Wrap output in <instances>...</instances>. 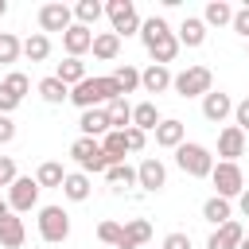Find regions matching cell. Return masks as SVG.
<instances>
[{
	"label": "cell",
	"instance_id": "obj_2",
	"mask_svg": "<svg viewBox=\"0 0 249 249\" xmlns=\"http://www.w3.org/2000/svg\"><path fill=\"white\" fill-rule=\"evenodd\" d=\"M113 97H121V89H117V82L105 74V78H86V82H78L74 89H70V101L86 113V109H105Z\"/></svg>",
	"mask_w": 249,
	"mask_h": 249
},
{
	"label": "cell",
	"instance_id": "obj_26",
	"mask_svg": "<svg viewBox=\"0 0 249 249\" xmlns=\"http://www.w3.org/2000/svg\"><path fill=\"white\" fill-rule=\"evenodd\" d=\"M54 78H58L62 86H70V89H74V86H78V82H86L89 74H86V62H82V58H66V62H58Z\"/></svg>",
	"mask_w": 249,
	"mask_h": 249
},
{
	"label": "cell",
	"instance_id": "obj_7",
	"mask_svg": "<svg viewBox=\"0 0 249 249\" xmlns=\"http://www.w3.org/2000/svg\"><path fill=\"white\" fill-rule=\"evenodd\" d=\"M105 16L113 23V31L124 39V35H140V16H136V4L132 0H109L105 4Z\"/></svg>",
	"mask_w": 249,
	"mask_h": 249
},
{
	"label": "cell",
	"instance_id": "obj_42",
	"mask_svg": "<svg viewBox=\"0 0 249 249\" xmlns=\"http://www.w3.org/2000/svg\"><path fill=\"white\" fill-rule=\"evenodd\" d=\"M16 109H19V97H16V93H8V89L0 86V113H4V117H12Z\"/></svg>",
	"mask_w": 249,
	"mask_h": 249
},
{
	"label": "cell",
	"instance_id": "obj_30",
	"mask_svg": "<svg viewBox=\"0 0 249 249\" xmlns=\"http://www.w3.org/2000/svg\"><path fill=\"white\" fill-rule=\"evenodd\" d=\"M202 23L206 27H222V23H233V8L226 0H210L206 12H202Z\"/></svg>",
	"mask_w": 249,
	"mask_h": 249
},
{
	"label": "cell",
	"instance_id": "obj_16",
	"mask_svg": "<svg viewBox=\"0 0 249 249\" xmlns=\"http://www.w3.org/2000/svg\"><path fill=\"white\" fill-rule=\"evenodd\" d=\"M241 241H245V230H241V222H226V226H218V230L210 233L206 249H241Z\"/></svg>",
	"mask_w": 249,
	"mask_h": 249
},
{
	"label": "cell",
	"instance_id": "obj_38",
	"mask_svg": "<svg viewBox=\"0 0 249 249\" xmlns=\"http://www.w3.org/2000/svg\"><path fill=\"white\" fill-rule=\"evenodd\" d=\"M0 86H4L8 93H16L19 101H23V97H27V89H31V82H27V74H19V70H12V74H8V78H4Z\"/></svg>",
	"mask_w": 249,
	"mask_h": 249
},
{
	"label": "cell",
	"instance_id": "obj_10",
	"mask_svg": "<svg viewBox=\"0 0 249 249\" xmlns=\"http://www.w3.org/2000/svg\"><path fill=\"white\" fill-rule=\"evenodd\" d=\"M39 27H43V35H47V31H62V35H66V31L74 27V8L58 4V0H54V4H43V8H39Z\"/></svg>",
	"mask_w": 249,
	"mask_h": 249
},
{
	"label": "cell",
	"instance_id": "obj_15",
	"mask_svg": "<svg viewBox=\"0 0 249 249\" xmlns=\"http://www.w3.org/2000/svg\"><path fill=\"white\" fill-rule=\"evenodd\" d=\"M78 128H82V136H89V140H101L105 132H113L105 109H86V113L78 117Z\"/></svg>",
	"mask_w": 249,
	"mask_h": 249
},
{
	"label": "cell",
	"instance_id": "obj_19",
	"mask_svg": "<svg viewBox=\"0 0 249 249\" xmlns=\"http://www.w3.org/2000/svg\"><path fill=\"white\" fill-rule=\"evenodd\" d=\"M160 109H156V101H140V105H132V128H140V132H156L160 128Z\"/></svg>",
	"mask_w": 249,
	"mask_h": 249
},
{
	"label": "cell",
	"instance_id": "obj_40",
	"mask_svg": "<svg viewBox=\"0 0 249 249\" xmlns=\"http://www.w3.org/2000/svg\"><path fill=\"white\" fill-rule=\"evenodd\" d=\"M124 140H128V152H144L148 132H140V128H124Z\"/></svg>",
	"mask_w": 249,
	"mask_h": 249
},
{
	"label": "cell",
	"instance_id": "obj_31",
	"mask_svg": "<svg viewBox=\"0 0 249 249\" xmlns=\"http://www.w3.org/2000/svg\"><path fill=\"white\" fill-rule=\"evenodd\" d=\"M109 78L117 82V89H121V97H124V93H132V89L140 86V70H136V66H128V62H117V70H113Z\"/></svg>",
	"mask_w": 249,
	"mask_h": 249
},
{
	"label": "cell",
	"instance_id": "obj_49",
	"mask_svg": "<svg viewBox=\"0 0 249 249\" xmlns=\"http://www.w3.org/2000/svg\"><path fill=\"white\" fill-rule=\"evenodd\" d=\"M241 249H249V237H245V241H241Z\"/></svg>",
	"mask_w": 249,
	"mask_h": 249
},
{
	"label": "cell",
	"instance_id": "obj_34",
	"mask_svg": "<svg viewBox=\"0 0 249 249\" xmlns=\"http://www.w3.org/2000/svg\"><path fill=\"white\" fill-rule=\"evenodd\" d=\"M101 12H105V4H97V0H78V4H74V19H78L82 27H93V23L101 19Z\"/></svg>",
	"mask_w": 249,
	"mask_h": 249
},
{
	"label": "cell",
	"instance_id": "obj_23",
	"mask_svg": "<svg viewBox=\"0 0 249 249\" xmlns=\"http://www.w3.org/2000/svg\"><path fill=\"white\" fill-rule=\"evenodd\" d=\"M89 175L86 171H66V183H62V195L70 198V202H86L89 198Z\"/></svg>",
	"mask_w": 249,
	"mask_h": 249
},
{
	"label": "cell",
	"instance_id": "obj_36",
	"mask_svg": "<svg viewBox=\"0 0 249 249\" xmlns=\"http://www.w3.org/2000/svg\"><path fill=\"white\" fill-rule=\"evenodd\" d=\"M97 237L105 241V245H113V249H121V237H124V226L121 222H97Z\"/></svg>",
	"mask_w": 249,
	"mask_h": 249
},
{
	"label": "cell",
	"instance_id": "obj_22",
	"mask_svg": "<svg viewBox=\"0 0 249 249\" xmlns=\"http://www.w3.org/2000/svg\"><path fill=\"white\" fill-rule=\"evenodd\" d=\"M117 54H121V35H117V31H97V35H93V58L113 62Z\"/></svg>",
	"mask_w": 249,
	"mask_h": 249
},
{
	"label": "cell",
	"instance_id": "obj_25",
	"mask_svg": "<svg viewBox=\"0 0 249 249\" xmlns=\"http://www.w3.org/2000/svg\"><path fill=\"white\" fill-rule=\"evenodd\" d=\"M148 237H152V226H148L144 218H132V222H124V237H121V249H140Z\"/></svg>",
	"mask_w": 249,
	"mask_h": 249
},
{
	"label": "cell",
	"instance_id": "obj_47",
	"mask_svg": "<svg viewBox=\"0 0 249 249\" xmlns=\"http://www.w3.org/2000/svg\"><path fill=\"white\" fill-rule=\"evenodd\" d=\"M4 218H12V202H8V198H0V222H4Z\"/></svg>",
	"mask_w": 249,
	"mask_h": 249
},
{
	"label": "cell",
	"instance_id": "obj_6",
	"mask_svg": "<svg viewBox=\"0 0 249 249\" xmlns=\"http://www.w3.org/2000/svg\"><path fill=\"white\" fill-rule=\"evenodd\" d=\"M39 237L51 241V245L66 241V237H70V214H66L62 206H43V210H39Z\"/></svg>",
	"mask_w": 249,
	"mask_h": 249
},
{
	"label": "cell",
	"instance_id": "obj_50",
	"mask_svg": "<svg viewBox=\"0 0 249 249\" xmlns=\"http://www.w3.org/2000/svg\"><path fill=\"white\" fill-rule=\"evenodd\" d=\"M245 54H249V47H245Z\"/></svg>",
	"mask_w": 249,
	"mask_h": 249
},
{
	"label": "cell",
	"instance_id": "obj_41",
	"mask_svg": "<svg viewBox=\"0 0 249 249\" xmlns=\"http://www.w3.org/2000/svg\"><path fill=\"white\" fill-rule=\"evenodd\" d=\"M163 249H191V233H183V230L167 233V237H163Z\"/></svg>",
	"mask_w": 249,
	"mask_h": 249
},
{
	"label": "cell",
	"instance_id": "obj_45",
	"mask_svg": "<svg viewBox=\"0 0 249 249\" xmlns=\"http://www.w3.org/2000/svg\"><path fill=\"white\" fill-rule=\"evenodd\" d=\"M12 140H16V124H12V117L0 113V144H12Z\"/></svg>",
	"mask_w": 249,
	"mask_h": 249
},
{
	"label": "cell",
	"instance_id": "obj_27",
	"mask_svg": "<svg viewBox=\"0 0 249 249\" xmlns=\"http://www.w3.org/2000/svg\"><path fill=\"white\" fill-rule=\"evenodd\" d=\"M105 113H109V124H113L117 132H124V128H132V105H128L124 97H113V101L105 105Z\"/></svg>",
	"mask_w": 249,
	"mask_h": 249
},
{
	"label": "cell",
	"instance_id": "obj_44",
	"mask_svg": "<svg viewBox=\"0 0 249 249\" xmlns=\"http://www.w3.org/2000/svg\"><path fill=\"white\" fill-rule=\"evenodd\" d=\"M233 117H237V128H241V132H249V97L233 105Z\"/></svg>",
	"mask_w": 249,
	"mask_h": 249
},
{
	"label": "cell",
	"instance_id": "obj_14",
	"mask_svg": "<svg viewBox=\"0 0 249 249\" xmlns=\"http://www.w3.org/2000/svg\"><path fill=\"white\" fill-rule=\"evenodd\" d=\"M163 183H167V167H163L156 156L140 160V167H136V187H144V191H160Z\"/></svg>",
	"mask_w": 249,
	"mask_h": 249
},
{
	"label": "cell",
	"instance_id": "obj_4",
	"mask_svg": "<svg viewBox=\"0 0 249 249\" xmlns=\"http://www.w3.org/2000/svg\"><path fill=\"white\" fill-rule=\"evenodd\" d=\"M171 89H175L179 97H206V93L214 89V74H210V66H187V70L175 74Z\"/></svg>",
	"mask_w": 249,
	"mask_h": 249
},
{
	"label": "cell",
	"instance_id": "obj_39",
	"mask_svg": "<svg viewBox=\"0 0 249 249\" xmlns=\"http://www.w3.org/2000/svg\"><path fill=\"white\" fill-rule=\"evenodd\" d=\"M19 175H16V160L12 156H0V187H12Z\"/></svg>",
	"mask_w": 249,
	"mask_h": 249
},
{
	"label": "cell",
	"instance_id": "obj_24",
	"mask_svg": "<svg viewBox=\"0 0 249 249\" xmlns=\"http://www.w3.org/2000/svg\"><path fill=\"white\" fill-rule=\"evenodd\" d=\"M23 237H27V230H23V218H4L0 222V249H19L23 245Z\"/></svg>",
	"mask_w": 249,
	"mask_h": 249
},
{
	"label": "cell",
	"instance_id": "obj_29",
	"mask_svg": "<svg viewBox=\"0 0 249 249\" xmlns=\"http://www.w3.org/2000/svg\"><path fill=\"white\" fill-rule=\"evenodd\" d=\"M35 183H39V187H62V183H66V167H62L58 160H47V163H39Z\"/></svg>",
	"mask_w": 249,
	"mask_h": 249
},
{
	"label": "cell",
	"instance_id": "obj_28",
	"mask_svg": "<svg viewBox=\"0 0 249 249\" xmlns=\"http://www.w3.org/2000/svg\"><path fill=\"white\" fill-rule=\"evenodd\" d=\"M101 148H105L109 163H124V156H128V140H124V132H117V128L101 136Z\"/></svg>",
	"mask_w": 249,
	"mask_h": 249
},
{
	"label": "cell",
	"instance_id": "obj_17",
	"mask_svg": "<svg viewBox=\"0 0 249 249\" xmlns=\"http://www.w3.org/2000/svg\"><path fill=\"white\" fill-rule=\"evenodd\" d=\"M171 82H175V74L167 70V66H148V70H140V86L148 89V93H163V89H171Z\"/></svg>",
	"mask_w": 249,
	"mask_h": 249
},
{
	"label": "cell",
	"instance_id": "obj_5",
	"mask_svg": "<svg viewBox=\"0 0 249 249\" xmlns=\"http://www.w3.org/2000/svg\"><path fill=\"white\" fill-rule=\"evenodd\" d=\"M70 156H74V163L89 175H97V171H109L113 163H109V156H105V148H101V140H89V136H78L74 144H70Z\"/></svg>",
	"mask_w": 249,
	"mask_h": 249
},
{
	"label": "cell",
	"instance_id": "obj_8",
	"mask_svg": "<svg viewBox=\"0 0 249 249\" xmlns=\"http://www.w3.org/2000/svg\"><path fill=\"white\" fill-rule=\"evenodd\" d=\"M210 183H214V191H218L222 198H237V195L245 191V175H241V167H237V163H226V160L214 163Z\"/></svg>",
	"mask_w": 249,
	"mask_h": 249
},
{
	"label": "cell",
	"instance_id": "obj_46",
	"mask_svg": "<svg viewBox=\"0 0 249 249\" xmlns=\"http://www.w3.org/2000/svg\"><path fill=\"white\" fill-rule=\"evenodd\" d=\"M237 206H241V214H245V218H249V187H245V191H241V195H237Z\"/></svg>",
	"mask_w": 249,
	"mask_h": 249
},
{
	"label": "cell",
	"instance_id": "obj_9",
	"mask_svg": "<svg viewBox=\"0 0 249 249\" xmlns=\"http://www.w3.org/2000/svg\"><path fill=\"white\" fill-rule=\"evenodd\" d=\"M39 191H43V187H39L31 175H19V179L8 187V202H12V210H16V214H27V210L39 202Z\"/></svg>",
	"mask_w": 249,
	"mask_h": 249
},
{
	"label": "cell",
	"instance_id": "obj_13",
	"mask_svg": "<svg viewBox=\"0 0 249 249\" xmlns=\"http://www.w3.org/2000/svg\"><path fill=\"white\" fill-rule=\"evenodd\" d=\"M230 113H233V97H230V93H222V89H210V93L202 97V117H206L210 124H222Z\"/></svg>",
	"mask_w": 249,
	"mask_h": 249
},
{
	"label": "cell",
	"instance_id": "obj_18",
	"mask_svg": "<svg viewBox=\"0 0 249 249\" xmlns=\"http://www.w3.org/2000/svg\"><path fill=\"white\" fill-rule=\"evenodd\" d=\"M183 136H187V124L175 121V117H163L160 128H156V144H160V148H179Z\"/></svg>",
	"mask_w": 249,
	"mask_h": 249
},
{
	"label": "cell",
	"instance_id": "obj_35",
	"mask_svg": "<svg viewBox=\"0 0 249 249\" xmlns=\"http://www.w3.org/2000/svg\"><path fill=\"white\" fill-rule=\"evenodd\" d=\"M105 179H109L117 191H121V187H132V183H136V167H128V163H113V167L105 171Z\"/></svg>",
	"mask_w": 249,
	"mask_h": 249
},
{
	"label": "cell",
	"instance_id": "obj_3",
	"mask_svg": "<svg viewBox=\"0 0 249 249\" xmlns=\"http://www.w3.org/2000/svg\"><path fill=\"white\" fill-rule=\"evenodd\" d=\"M175 163H179V171L191 175V179H210V171H214L210 148H206V144H195V140H183V144L175 148Z\"/></svg>",
	"mask_w": 249,
	"mask_h": 249
},
{
	"label": "cell",
	"instance_id": "obj_20",
	"mask_svg": "<svg viewBox=\"0 0 249 249\" xmlns=\"http://www.w3.org/2000/svg\"><path fill=\"white\" fill-rule=\"evenodd\" d=\"M202 218L218 230V226H226V222H233V210H230V198H222V195H214V198H206L202 202Z\"/></svg>",
	"mask_w": 249,
	"mask_h": 249
},
{
	"label": "cell",
	"instance_id": "obj_33",
	"mask_svg": "<svg viewBox=\"0 0 249 249\" xmlns=\"http://www.w3.org/2000/svg\"><path fill=\"white\" fill-rule=\"evenodd\" d=\"M23 54H27L31 62H43V58H51V39H47L43 31L27 35V39H23Z\"/></svg>",
	"mask_w": 249,
	"mask_h": 249
},
{
	"label": "cell",
	"instance_id": "obj_32",
	"mask_svg": "<svg viewBox=\"0 0 249 249\" xmlns=\"http://www.w3.org/2000/svg\"><path fill=\"white\" fill-rule=\"evenodd\" d=\"M39 97H43V101H51V105H62V101H70V86H62V82L51 74V78H43V82H39Z\"/></svg>",
	"mask_w": 249,
	"mask_h": 249
},
{
	"label": "cell",
	"instance_id": "obj_48",
	"mask_svg": "<svg viewBox=\"0 0 249 249\" xmlns=\"http://www.w3.org/2000/svg\"><path fill=\"white\" fill-rule=\"evenodd\" d=\"M4 12H8V0H0V16H4Z\"/></svg>",
	"mask_w": 249,
	"mask_h": 249
},
{
	"label": "cell",
	"instance_id": "obj_12",
	"mask_svg": "<svg viewBox=\"0 0 249 249\" xmlns=\"http://www.w3.org/2000/svg\"><path fill=\"white\" fill-rule=\"evenodd\" d=\"M93 27H82V23H74L66 35H62V47H66V58H82L86 51H93Z\"/></svg>",
	"mask_w": 249,
	"mask_h": 249
},
{
	"label": "cell",
	"instance_id": "obj_21",
	"mask_svg": "<svg viewBox=\"0 0 249 249\" xmlns=\"http://www.w3.org/2000/svg\"><path fill=\"white\" fill-rule=\"evenodd\" d=\"M175 35H179V47H202V43H206V23L195 19V16H187Z\"/></svg>",
	"mask_w": 249,
	"mask_h": 249
},
{
	"label": "cell",
	"instance_id": "obj_1",
	"mask_svg": "<svg viewBox=\"0 0 249 249\" xmlns=\"http://www.w3.org/2000/svg\"><path fill=\"white\" fill-rule=\"evenodd\" d=\"M140 43H144V51L152 54L156 66H167V62H175V54H179V35L167 27L163 16H152V19L140 23Z\"/></svg>",
	"mask_w": 249,
	"mask_h": 249
},
{
	"label": "cell",
	"instance_id": "obj_11",
	"mask_svg": "<svg viewBox=\"0 0 249 249\" xmlns=\"http://www.w3.org/2000/svg\"><path fill=\"white\" fill-rule=\"evenodd\" d=\"M218 156H222L226 163H237V156H245V132H241L237 124H226V128L218 132Z\"/></svg>",
	"mask_w": 249,
	"mask_h": 249
},
{
	"label": "cell",
	"instance_id": "obj_37",
	"mask_svg": "<svg viewBox=\"0 0 249 249\" xmlns=\"http://www.w3.org/2000/svg\"><path fill=\"white\" fill-rule=\"evenodd\" d=\"M19 54H23V43L12 31H0V62H16Z\"/></svg>",
	"mask_w": 249,
	"mask_h": 249
},
{
	"label": "cell",
	"instance_id": "obj_43",
	"mask_svg": "<svg viewBox=\"0 0 249 249\" xmlns=\"http://www.w3.org/2000/svg\"><path fill=\"white\" fill-rule=\"evenodd\" d=\"M233 31L249 39V8H237V12H233Z\"/></svg>",
	"mask_w": 249,
	"mask_h": 249
}]
</instances>
